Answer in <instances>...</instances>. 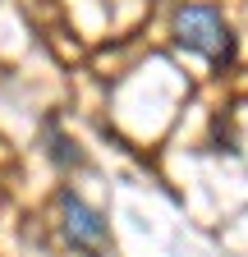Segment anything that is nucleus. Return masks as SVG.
I'll list each match as a JSON object with an SVG mask.
<instances>
[{"label": "nucleus", "instance_id": "1", "mask_svg": "<svg viewBox=\"0 0 248 257\" xmlns=\"http://www.w3.org/2000/svg\"><path fill=\"white\" fill-rule=\"evenodd\" d=\"M175 42L198 51V55H207V60H216V64L234 60V37H230L225 19L216 14L211 5H184L175 14Z\"/></svg>", "mask_w": 248, "mask_h": 257}, {"label": "nucleus", "instance_id": "2", "mask_svg": "<svg viewBox=\"0 0 248 257\" xmlns=\"http://www.w3.org/2000/svg\"><path fill=\"white\" fill-rule=\"evenodd\" d=\"M60 216H65V239L78 248V252H106L110 243V230H106V216L92 211L78 193H60Z\"/></svg>", "mask_w": 248, "mask_h": 257}]
</instances>
